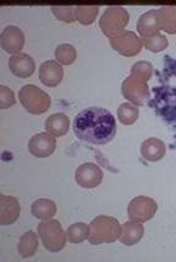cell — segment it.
Wrapping results in <instances>:
<instances>
[{
	"label": "cell",
	"mask_w": 176,
	"mask_h": 262,
	"mask_svg": "<svg viewBox=\"0 0 176 262\" xmlns=\"http://www.w3.org/2000/svg\"><path fill=\"white\" fill-rule=\"evenodd\" d=\"M121 93H123V97L131 104L136 105L137 107L143 106L149 99L148 83L146 79L131 73L129 77L124 79Z\"/></svg>",
	"instance_id": "8992f818"
},
{
	"label": "cell",
	"mask_w": 176,
	"mask_h": 262,
	"mask_svg": "<svg viewBox=\"0 0 176 262\" xmlns=\"http://www.w3.org/2000/svg\"><path fill=\"white\" fill-rule=\"evenodd\" d=\"M142 44L147 50L152 53H161L169 47V40L161 33L153 34L149 37H142Z\"/></svg>",
	"instance_id": "d4e9b609"
},
{
	"label": "cell",
	"mask_w": 176,
	"mask_h": 262,
	"mask_svg": "<svg viewBox=\"0 0 176 262\" xmlns=\"http://www.w3.org/2000/svg\"><path fill=\"white\" fill-rule=\"evenodd\" d=\"M131 73H132V75L139 76L141 78L146 79V81H148L153 75V66L152 63L148 61H139L132 66V69H131Z\"/></svg>",
	"instance_id": "83f0119b"
},
{
	"label": "cell",
	"mask_w": 176,
	"mask_h": 262,
	"mask_svg": "<svg viewBox=\"0 0 176 262\" xmlns=\"http://www.w3.org/2000/svg\"><path fill=\"white\" fill-rule=\"evenodd\" d=\"M9 69L16 77L27 78L31 77L36 71V63L27 54H15L9 59Z\"/></svg>",
	"instance_id": "5bb4252c"
},
{
	"label": "cell",
	"mask_w": 176,
	"mask_h": 262,
	"mask_svg": "<svg viewBox=\"0 0 176 262\" xmlns=\"http://www.w3.org/2000/svg\"><path fill=\"white\" fill-rule=\"evenodd\" d=\"M21 213L18 200L14 196L0 195V225L9 226L17 221Z\"/></svg>",
	"instance_id": "4fadbf2b"
},
{
	"label": "cell",
	"mask_w": 176,
	"mask_h": 262,
	"mask_svg": "<svg viewBox=\"0 0 176 262\" xmlns=\"http://www.w3.org/2000/svg\"><path fill=\"white\" fill-rule=\"evenodd\" d=\"M38 76H40V81L47 87H57L64 77L63 66L54 60H47L40 66Z\"/></svg>",
	"instance_id": "7c38bea8"
},
{
	"label": "cell",
	"mask_w": 176,
	"mask_h": 262,
	"mask_svg": "<svg viewBox=\"0 0 176 262\" xmlns=\"http://www.w3.org/2000/svg\"><path fill=\"white\" fill-rule=\"evenodd\" d=\"M98 12V6H76V18L83 26H89L93 24Z\"/></svg>",
	"instance_id": "484cf974"
},
{
	"label": "cell",
	"mask_w": 176,
	"mask_h": 262,
	"mask_svg": "<svg viewBox=\"0 0 176 262\" xmlns=\"http://www.w3.org/2000/svg\"><path fill=\"white\" fill-rule=\"evenodd\" d=\"M0 47L9 54H20L25 47V34L16 26H8L0 34Z\"/></svg>",
	"instance_id": "8fae6325"
},
{
	"label": "cell",
	"mask_w": 176,
	"mask_h": 262,
	"mask_svg": "<svg viewBox=\"0 0 176 262\" xmlns=\"http://www.w3.org/2000/svg\"><path fill=\"white\" fill-rule=\"evenodd\" d=\"M52 12L59 21L68 22V24L77 21L76 6H53Z\"/></svg>",
	"instance_id": "4316f807"
},
{
	"label": "cell",
	"mask_w": 176,
	"mask_h": 262,
	"mask_svg": "<svg viewBox=\"0 0 176 262\" xmlns=\"http://www.w3.org/2000/svg\"><path fill=\"white\" fill-rule=\"evenodd\" d=\"M158 210V204L152 198L146 195H140L133 198L130 201L129 207H127V213H129L130 220H135L139 222H148L154 217Z\"/></svg>",
	"instance_id": "52a82bcc"
},
{
	"label": "cell",
	"mask_w": 176,
	"mask_h": 262,
	"mask_svg": "<svg viewBox=\"0 0 176 262\" xmlns=\"http://www.w3.org/2000/svg\"><path fill=\"white\" fill-rule=\"evenodd\" d=\"M72 129L82 142L104 145L111 142L116 134V120L107 108L88 107L76 115Z\"/></svg>",
	"instance_id": "6da1fadb"
},
{
	"label": "cell",
	"mask_w": 176,
	"mask_h": 262,
	"mask_svg": "<svg viewBox=\"0 0 176 262\" xmlns=\"http://www.w3.org/2000/svg\"><path fill=\"white\" fill-rule=\"evenodd\" d=\"M31 212L34 217L44 221V220H49L54 217L56 213V205L53 200L42 198V199L33 201L31 206Z\"/></svg>",
	"instance_id": "ffe728a7"
},
{
	"label": "cell",
	"mask_w": 176,
	"mask_h": 262,
	"mask_svg": "<svg viewBox=\"0 0 176 262\" xmlns=\"http://www.w3.org/2000/svg\"><path fill=\"white\" fill-rule=\"evenodd\" d=\"M66 235H68V241L72 244H80V243L88 241L89 226L82 222L73 223L66 231Z\"/></svg>",
	"instance_id": "603a6c76"
},
{
	"label": "cell",
	"mask_w": 176,
	"mask_h": 262,
	"mask_svg": "<svg viewBox=\"0 0 176 262\" xmlns=\"http://www.w3.org/2000/svg\"><path fill=\"white\" fill-rule=\"evenodd\" d=\"M166 154V146L164 142L158 138L146 139L141 145V155L142 158L149 162L161 161Z\"/></svg>",
	"instance_id": "2e32d148"
},
{
	"label": "cell",
	"mask_w": 176,
	"mask_h": 262,
	"mask_svg": "<svg viewBox=\"0 0 176 262\" xmlns=\"http://www.w3.org/2000/svg\"><path fill=\"white\" fill-rule=\"evenodd\" d=\"M110 46L116 53L125 57H132L139 55L142 50V40L132 31H124L116 37L111 38Z\"/></svg>",
	"instance_id": "ba28073f"
},
{
	"label": "cell",
	"mask_w": 176,
	"mask_h": 262,
	"mask_svg": "<svg viewBox=\"0 0 176 262\" xmlns=\"http://www.w3.org/2000/svg\"><path fill=\"white\" fill-rule=\"evenodd\" d=\"M161 27L158 22V10H149L143 14L137 22V32L141 37H149L159 33Z\"/></svg>",
	"instance_id": "e0dca14e"
},
{
	"label": "cell",
	"mask_w": 176,
	"mask_h": 262,
	"mask_svg": "<svg viewBox=\"0 0 176 262\" xmlns=\"http://www.w3.org/2000/svg\"><path fill=\"white\" fill-rule=\"evenodd\" d=\"M75 180L81 188L93 189L97 188L103 181V171L98 165L92 162H86L79 166L75 172Z\"/></svg>",
	"instance_id": "9c48e42d"
},
{
	"label": "cell",
	"mask_w": 176,
	"mask_h": 262,
	"mask_svg": "<svg viewBox=\"0 0 176 262\" xmlns=\"http://www.w3.org/2000/svg\"><path fill=\"white\" fill-rule=\"evenodd\" d=\"M140 111L136 105L131 103H124L121 104L119 108H118V118L119 122H121L124 126H131L139 120Z\"/></svg>",
	"instance_id": "7402d4cb"
},
{
	"label": "cell",
	"mask_w": 176,
	"mask_h": 262,
	"mask_svg": "<svg viewBox=\"0 0 176 262\" xmlns=\"http://www.w3.org/2000/svg\"><path fill=\"white\" fill-rule=\"evenodd\" d=\"M18 100L28 113L32 115H42L49 110L50 97L43 89L33 84H27L22 87L18 92Z\"/></svg>",
	"instance_id": "277c9868"
},
{
	"label": "cell",
	"mask_w": 176,
	"mask_h": 262,
	"mask_svg": "<svg viewBox=\"0 0 176 262\" xmlns=\"http://www.w3.org/2000/svg\"><path fill=\"white\" fill-rule=\"evenodd\" d=\"M158 22L161 30L168 34H176V6H162L158 9Z\"/></svg>",
	"instance_id": "d6986e66"
},
{
	"label": "cell",
	"mask_w": 176,
	"mask_h": 262,
	"mask_svg": "<svg viewBox=\"0 0 176 262\" xmlns=\"http://www.w3.org/2000/svg\"><path fill=\"white\" fill-rule=\"evenodd\" d=\"M56 140L49 133H38L34 134L28 142V151L36 158H48L55 151Z\"/></svg>",
	"instance_id": "30bf717a"
},
{
	"label": "cell",
	"mask_w": 176,
	"mask_h": 262,
	"mask_svg": "<svg viewBox=\"0 0 176 262\" xmlns=\"http://www.w3.org/2000/svg\"><path fill=\"white\" fill-rule=\"evenodd\" d=\"M38 236L34 232H26L25 234L21 235L20 242H18L17 245V250L20 256L24 258L31 257L36 254L37 249H38Z\"/></svg>",
	"instance_id": "44dd1931"
},
{
	"label": "cell",
	"mask_w": 176,
	"mask_h": 262,
	"mask_svg": "<svg viewBox=\"0 0 176 262\" xmlns=\"http://www.w3.org/2000/svg\"><path fill=\"white\" fill-rule=\"evenodd\" d=\"M38 235L43 247L50 252H59L65 248L68 235L64 232L62 223L56 220H44L38 225Z\"/></svg>",
	"instance_id": "3957f363"
},
{
	"label": "cell",
	"mask_w": 176,
	"mask_h": 262,
	"mask_svg": "<svg viewBox=\"0 0 176 262\" xmlns=\"http://www.w3.org/2000/svg\"><path fill=\"white\" fill-rule=\"evenodd\" d=\"M55 59L60 65H72L77 59V52L71 44H60L55 49Z\"/></svg>",
	"instance_id": "cb8c5ba5"
},
{
	"label": "cell",
	"mask_w": 176,
	"mask_h": 262,
	"mask_svg": "<svg viewBox=\"0 0 176 262\" xmlns=\"http://www.w3.org/2000/svg\"><path fill=\"white\" fill-rule=\"evenodd\" d=\"M130 15L129 11L121 6H110L105 9L104 14L99 20V27H101L103 34L109 39L116 37L124 28L129 25Z\"/></svg>",
	"instance_id": "5b68a950"
},
{
	"label": "cell",
	"mask_w": 176,
	"mask_h": 262,
	"mask_svg": "<svg viewBox=\"0 0 176 262\" xmlns=\"http://www.w3.org/2000/svg\"><path fill=\"white\" fill-rule=\"evenodd\" d=\"M16 104L15 94L12 89L0 85V108H9Z\"/></svg>",
	"instance_id": "f1b7e54d"
},
{
	"label": "cell",
	"mask_w": 176,
	"mask_h": 262,
	"mask_svg": "<svg viewBox=\"0 0 176 262\" xmlns=\"http://www.w3.org/2000/svg\"><path fill=\"white\" fill-rule=\"evenodd\" d=\"M46 130L53 137H63L69 132L70 120L65 114H53L46 120Z\"/></svg>",
	"instance_id": "ac0fdd59"
},
{
	"label": "cell",
	"mask_w": 176,
	"mask_h": 262,
	"mask_svg": "<svg viewBox=\"0 0 176 262\" xmlns=\"http://www.w3.org/2000/svg\"><path fill=\"white\" fill-rule=\"evenodd\" d=\"M143 234H145V228H143L142 222L131 220V221L125 222L121 226V234L119 241L124 245H126V247H132V245H136L137 243L141 242V239L143 238Z\"/></svg>",
	"instance_id": "9a60e30c"
},
{
	"label": "cell",
	"mask_w": 176,
	"mask_h": 262,
	"mask_svg": "<svg viewBox=\"0 0 176 262\" xmlns=\"http://www.w3.org/2000/svg\"><path fill=\"white\" fill-rule=\"evenodd\" d=\"M121 225L111 216H97L89 225L88 242L92 245L114 243L120 238Z\"/></svg>",
	"instance_id": "7a4b0ae2"
}]
</instances>
